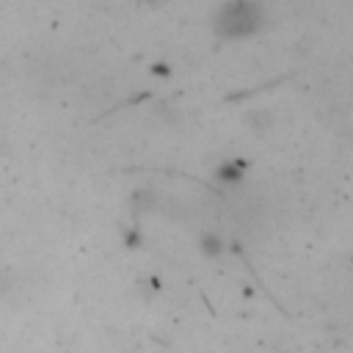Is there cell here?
Wrapping results in <instances>:
<instances>
[{
  "mask_svg": "<svg viewBox=\"0 0 353 353\" xmlns=\"http://www.w3.org/2000/svg\"><path fill=\"white\" fill-rule=\"evenodd\" d=\"M218 22H221V28L226 33H245V30H251L256 25V11L251 6H245V3H234V6L226 8V14Z\"/></svg>",
  "mask_w": 353,
  "mask_h": 353,
  "instance_id": "1",
  "label": "cell"
}]
</instances>
